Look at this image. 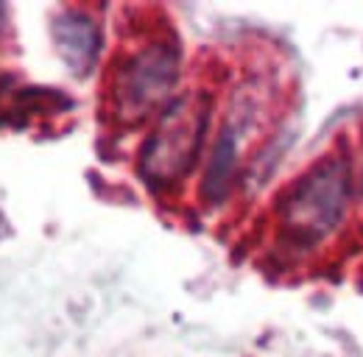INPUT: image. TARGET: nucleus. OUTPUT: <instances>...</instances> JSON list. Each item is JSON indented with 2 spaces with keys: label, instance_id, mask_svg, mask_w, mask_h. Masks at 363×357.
Returning <instances> with one entry per match:
<instances>
[{
  "label": "nucleus",
  "instance_id": "3",
  "mask_svg": "<svg viewBox=\"0 0 363 357\" xmlns=\"http://www.w3.org/2000/svg\"><path fill=\"white\" fill-rule=\"evenodd\" d=\"M179 76V53L171 45H151L132 56L118 76V106L123 115L143 118L162 103Z\"/></svg>",
  "mask_w": 363,
  "mask_h": 357
},
{
  "label": "nucleus",
  "instance_id": "2",
  "mask_svg": "<svg viewBox=\"0 0 363 357\" xmlns=\"http://www.w3.org/2000/svg\"><path fill=\"white\" fill-rule=\"evenodd\" d=\"M350 198V168L344 159H327L299 178L282 201L285 226L302 240H316L341 221Z\"/></svg>",
  "mask_w": 363,
  "mask_h": 357
},
{
  "label": "nucleus",
  "instance_id": "4",
  "mask_svg": "<svg viewBox=\"0 0 363 357\" xmlns=\"http://www.w3.org/2000/svg\"><path fill=\"white\" fill-rule=\"evenodd\" d=\"M50 31H53V42H56L62 62L73 73L87 76L101 50V31L95 20L87 17L84 11H62L53 20Z\"/></svg>",
  "mask_w": 363,
  "mask_h": 357
},
{
  "label": "nucleus",
  "instance_id": "1",
  "mask_svg": "<svg viewBox=\"0 0 363 357\" xmlns=\"http://www.w3.org/2000/svg\"><path fill=\"white\" fill-rule=\"evenodd\" d=\"M207 132V103L199 98H179L162 115L157 132L148 137L140 154V171L148 184L179 181L201 148Z\"/></svg>",
  "mask_w": 363,
  "mask_h": 357
},
{
  "label": "nucleus",
  "instance_id": "5",
  "mask_svg": "<svg viewBox=\"0 0 363 357\" xmlns=\"http://www.w3.org/2000/svg\"><path fill=\"white\" fill-rule=\"evenodd\" d=\"M235 157H238L235 134L227 129L216 142V151H213V159H210V168H207V176H204V196L207 198L216 201L227 193L229 176L235 171Z\"/></svg>",
  "mask_w": 363,
  "mask_h": 357
}]
</instances>
